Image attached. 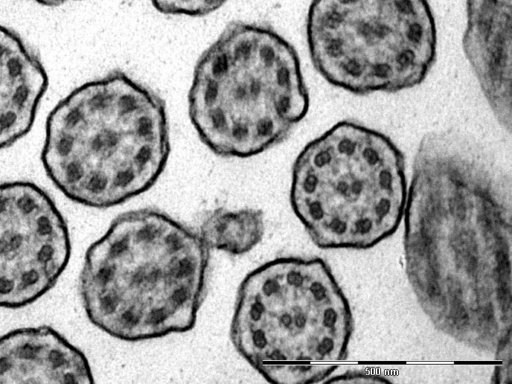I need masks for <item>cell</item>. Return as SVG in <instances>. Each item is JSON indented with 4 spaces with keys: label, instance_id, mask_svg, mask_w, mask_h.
Listing matches in <instances>:
<instances>
[{
    "label": "cell",
    "instance_id": "1",
    "mask_svg": "<svg viewBox=\"0 0 512 384\" xmlns=\"http://www.w3.org/2000/svg\"><path fill=\"white\" fill-rule=\"evenodd\" d=\"M511 181L479 144L425 135L403 214L408 281L433 326L477 351L511 345Z\"/></svg>",
    "mask_w": 512,
    "mask_h": 384
},
{
    "label": "cell",
    "instance_id": "2",
    "mask_svg": "<svg viewBox=\"0 0 512 384\" xmlns=\"http://www.w3.org/2000/svg\"><path fill=\"white\" fill-rule=\"evenodd\" d=\"M210 249L198 232L152 208L120 214L87 249L79 290L89 321L128 342L191 330Z\"/></svg>",
    "mask_w": 512,
    "mask_h": 384
},
{
    "label": "cell",
    "instance_id": "3",
    "mask_svg": "<svg viewBox=\"0 0 512 384\" xmlns=\"http://www.w3.org/2000/svg\"><path fill=\"white\" fill-rule=\"evenodd\" d=\"M169 154L164 100L115 70L75 88L54 107L41 160L67 198L103 209L149 190Z\"/></svg>",
    "mask_w": 512,
    "mask_h": 384
},
{
    "label": "cell",
    "instance_id": "4",
    "mask_svg": "<svg viewBox=\"0 0 512 384\" xmlns=\"http://www.w3.org/2000/svg\"><path fill=\"white\" fill-rule=\"evenodd\" d=\"M309 102L293 45L268 25L236 21L199 57L188 113L213 153L249 158L282 142Z\"/></svg>",
    "mask_w": 512,
    "mask_h": 384
},
{
    "label": "cell",
    "instance_id": "5",
    "mask_svg": "<svg viewBox=\"0 0 512 384\" xmlns=\"http://www.w3.org/2000/svg\"><path fill=\"white\" fill-rule=\"evenodd\" d=\"M349 302L320 258L279 257L239 285L230 325L238 354L274 384L323 382L346 358Z\"/></svg>",
    "mask_w": 512,
    "mask_h": 384
},
{
    "label": "cell",
    "instance_id": "6",
    "mask_svg": "<svg viewBox=\"0 0 512 384\" xmlns=\"http://www.w3.org/2000/svg\"><path fill=\"white\" fill-rule=\"evenodd\" d=\"M405 159L385 134L340 121L292 166L290 204L323 249H368L393 235L407 199Z\"/></svg>",
    "mask_w": 512,
    "mask_h": 384
},
{
    "label": "cell",
    "instance_id": "7",
    "mask_svg": "<svg viewBox=\"0 0 512 384\" xmlns=\"http://www.w3.org/2000/svg\"><path fill=\"white\" fill-rule=\"evenodd\" d=\"M306 39L318 73L355 95L414 88L437 55L428 0H312Z\"/></svg>",
    "mask_w": 512,
    "mask_h": 384
},
{
    "label": "cell",
    "instance_id": "8",
    "mask_svg": "<svg viewBox=\"0 0 512 384\" xmlns=\"http://www.w3.org/2000/svg\"><path fill=\"white\" fill-rule=\"evenodd\" d=\"M70 256L69 229L52 198L32 182L0 183V308L37 301Z\"/></svg>",
    "mask_w": 512,
    "mask_h": 384
},
{
    "label": "cell",
    "instance_id": "9",
    "mask_svg": "<svg viewBox=\"0 0 512 384\" xmlns=\"http://www.w3.org/2000/svg\"><path fill=\"white\" fill-rule=\"evenodd\" d=\"M464 54L499 124L511 130V0H467Z\"/></svg>",
    "mask_w": 512,
    "mask_h": 384
},
{
    "label": "cell",
    "instance_id": "10",
    "mask_svg": "<svg viewBox=\"0 0 512 384\" xmlns=\"http://www.w3.org/2000/svg\"><path fill=\"white\" fill-rule=\"evenodd\" d=\"M86 356L49 326L0 337V383H93Z\"/></svg>",
    "mask_w": 512,
    "mask_h": 384
},
{
    "label": "cell",
    "instance_id": "11",
    "mask_svg": "<svg viewBox=\"0 0 512 384\" xmlns=\"http://www.w3.org/2000/svg\"><path fill=\"white\" fill-rule=\"evenodd\" d=\"M47 85L38 57L15 32L0 25V150L30 131Z\"/></svg>",
    "mask_w": 512,
    "mask_h": 384
},
{
    "label": "cell",
    "instance_id": "12",
    "mask_svg": "<svg viewBox=\"0 0 512 384\" xmlns=\"http://www.w3.org/2000/svg\"><path fill=\"white\" fill-rule=\"evenodd\" d=\"M264 231V216L258 209L217 208L206 215L198 233L209 249L243 255L262 240Z\"/></svg>",
    "mask_w": 512,
    "mask_h": 384
},
{
    "label": "cell",
    "instance_id": "13",
    "mask_svg": "<svg viewBox=\"0 0 512 384\" xmlns=\"http://www.w3.org/2000/svg\"><path fill=\"white\" fill-rule=\"evenodd\" d=\"M227 0H151L156 10L167 15L204 16Z\"/></svg>",
    "mask_w": 512,
    "mask_h": 384
},
{
    "label": "cell",
    "instance_id": "14",
    "mask_svg": "<svg viewBox=\"0 0 512 384\" xmlns=\"http://www.w3.org/2000/svg\"><path fill=\"white\" fill-rule=\"evenodd\" d=\"M325 383H382L388 382L385 378L379 375H374L362 371H347L344 374L337 375L336 377L327 378Z\"/></svg>",
    "mask_w": 512,
    "mask_h": 384
},
{
    "label": "cell",
    "instance_id": "15",
    "mask_svg": "<svg viewBox=\"0 0 512 384\" xmlns=\"http://www.w3.org/2000/svg\"><path fill=\"white\" fill-rule=\"evenodd\" d=\"M36 2L46 6H56L69 0H35Z\"/></svg>",
    "mask_w": 512,
    "mask_h": 384
}]
</instances>
